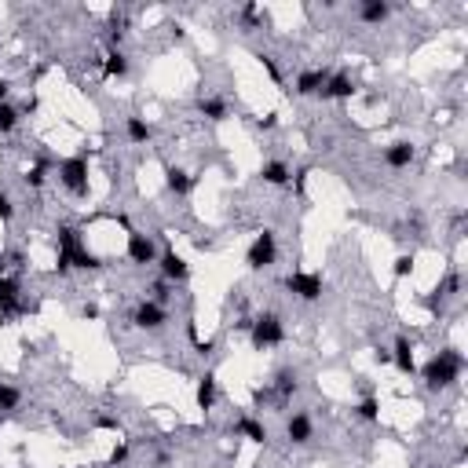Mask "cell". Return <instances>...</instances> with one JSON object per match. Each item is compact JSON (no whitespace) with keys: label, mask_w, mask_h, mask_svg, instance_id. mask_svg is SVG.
<instances>
[{"label":"cell","mask_w":468,"mask_h":468,"mask_svg":"<svg viewBox=\"0 0 468 468\" xmlns=\"http://www.w3.org/2000/svg\"><path fill=\"white\" fill-rule=\"evenodd\" d=\"M461 374H465V355H461V351H454V348H446V351L432 355V359L425 362L421 381H425V388L443 392V388H450V384H458V377H461Z\"/></svg>","instance_id":"obj_1"},{"label":"cell","mask_w":468,"mask_h":468,"mask_svg":"<svg viewBox=\"0 0 468 468\" xmlns=\"http://www.w3.org/2000/svg\"><path fill=\"white\" fill-rule=\"evenodd\" d=\"M249 336H253V348H256V351L278 348V344L285 341V322L274 315V311H264V315H256V318H253Z\"/></svg>","instance_id":"obj_2"},{"label":"cell","mask_w":468,"mask_h":468,"mask_svg":"<svg viewBox=\"0 0 468 468\" xmlns=\"http://www.w3.org/2000/svg\"><path fill=\"white\" fill-rule=\"evenodd\" d=\"M59 183L66 187L73 198H88V157L73 154L66 161H59Z\"/></svg>","instance_id":"obj_3"},{"label":"cell","mask_w":468,"mask_h":468,"mask_svg":"<svg viewBox=\"0 0 468 468\" xmlns=\"http://www.w3.org/2000/svg\"><path fill=\"white\" fill-rule=\"evenodd\" d=\"M26 311H34V304L22 300L19 282L8 278V274H0V322L8 326L11 318H19V315H26Z\"/></svg>","instance_id":"obj_4"},{"label":"cell","mask_w":468,"mask_h":468,"mask_svg":"<svg viewBox=\"0 0 468 468\" xmlns=\"http://www.w3.org/2000/svg\"><path fill=\"white\" fill-rule=\"evenodd\" d=\"M274 260H278V238H274V231H260L246 253V264L249 271H267L274 267Z\"/></svg>","instance_id":"obj_5"},{"label":"cell","mask_w":468,"mask_h":468,"mask_svg":"<svg viewBox=\"0 0 468 468\" xmlns=\"http://www.w3.org/2000/svg\"><path fill=\"white\" fill-rule=\"evenodd\" d=\"M285 289H289L293 297H300V300H308V304H311V300L322 297L326 282H322V274H318V271H293V274L285 278Z\"/></svg>","instance_id":"obj_6"},{"label":"cell","mask_w":468,"mask_h":468,"mask_svg":"<svg viewBox=\"0 0 468 468\" xmlns=\"http://www.w3.org/2000/svg\"><path fill=\"white\" fill-rule=\"evenodd\" d=\"M169 322V311L161 308V304H154V300H143L139 308L132 311V326L136 329H147V333H157L161 326Z\"/></svg>","instance_id":"obj_7"},{"label":"cell","mask_w":468,"mask_h":468,"mask_svg":"<svg viewBox=\"0 0 468 468\" xmlns=\"http://www.w3.org/2000/svg\"><path fill=\"white\" fill-rule=\"evenodd\" d=\"M128 260L132 264H157V246L150 234L128 231Z\"/></svg>","instance_id":"obj_8"},{"label":"cell","mask_w":468,"mask_h":468,"mask_svg":"<svg viewBox=\"0 0 468 468\" xmlns=\"http://www.w3.org/2000/svg\"><path fill=\"white\" fill-rule=\"evenodd\" d=\"M157 267H161V278H165V282H187L190 278V267H187V260L176 249L157 253Z\"/></svg>","instance_id":"obj_9"},{"label":"cell","mask_w":468,"mask_h":468,"mask_svg":"<svg viewBox=\"0 0 468 468\" xmlns=\"http://www.w3.org/2000/svg\"><path fill=\"white\" fill-rule=\"evenodd\" d=\"M318 95L322 99H351L355 95V77L351 73H329L326 88H322Z\"/></svg>","instance_id":"obj_10"},{"label":"cell","mask_w":468,"mask_h":468,"mask_svg":"<svg viewBox=\"0 0 468 468\" xmlns=\"http://www.w3.org/2000/svg\"><path fill=\"white\" fill-rule=\"evenodd\" d=\"M413 157H417V147L406 143V139H399V143H392V147L384 150V165L388 169H410Z\"/></svg>","instance_id":"obj_11"},{"label":"cell","mask_w":468,"mask_h":468,"mask_svg":"<svg viewBox=\"0 0 468 468\" xmlns=\"http://www.w3.org/2000/svg\"><path fill=\"white\" fill-rule=\"evenodd\" d=\"M326 80H329V70H300L297 73V95H318L322 88H326Z\"/></svg>","instance_id":"obj_12"},{"label":"cell","mask_w":468,"mask_h":468,"mask_svg":"<svg viewBox=\"0 0 468 468\" xmlns=\"http://www.w3.org/2000/svg\"><path fill=\"white\" fill-rule=\"evenodd\" d=\"M297 388H300L297 369H278L274 381H271V392H274V399H278V402H289V399L297 395Z\"/></svg>","instance_id":"obj_13"},{"label":"cell","mask_w":468,"mask_h":468,"mask_svg":"<svg viewBox=\"0 0 468 468\" xmlns=\"http://www.w3.org/2000/svg\"><path fill=\"white\" fill-rule=\"evenodd\" d=\"M194 183H198V180H194L190 172H183V169H176V165H169V169H165V187L172 190L176 198H187L190 190H194Z\"/></svg>","instance_id":"obj_14"},{"label":"cell","mask_w":468,"mask_h":468,"mask_svg":"<svg viewBox=\"0 0 468 468\" xmlns=\"http://www.w3.org/2000/svg\"><path fill=\"white\" fill-rule=\"evenodd\" d=\"M311 432H315V428H311V417H308V413H293V417L285 421V435H289V443H297V446L308 443Z\"/></svg>","instance_id":"obj_15"},{"label":"cell","mask_w":468,"mask_h":468,"mask_svg":"<svg viewBox=\"0 0 468 468\" xmlns=\"http://www.w3.org/2000/svg\"><path fill=\"white\" fill-rule=\"evenodd\" d=\"M388 15H392V4H384V0H362L359 4V19L366 26H381Z\"/></svg>","instance_id":"obj_16"},{"label":"cell","mask_w":468,"mask_h":468,"mask_svg":"<svg viewBox=\"0 0 468 468\" xmlns=\"http://www.w3.org/2000/svg\"><path fill=\"white\" fill-rule=\"evenodd\" d=\"M260 180H264V183H271V187H285L289 180H293V169H289L285 161L274 157V161H267V165L260 169Z\"/></svg>","instance_id":"obj_17"},{"label":"cell","mask_w":468,"mask_h":468,"mask_svg":"<svg viewBox=\"0 0 468 468\" xmlns=\"http://www.w3.org/2000/svg\"><path fill=\"white\" fill-rule=\"evenodd\" d=\"M392 362H395L406 377L417 369V362H413V344L406 341V336H399V341H395V348H392Z\"/></svg>","instance_id":"obj_18"},{"label":"cell","mask_w":468,"mask_h":468,"mask_svg":"<svg viewBox=\"0 0 468 468\" xmlns=\"http://www.w3.org/2000/svg\"><path fill=\"white\" fill-rule=\"evenodd\" d=\"M234 435H241V439H249V443H267V428L256 421V417H238Z\"/></svg>","instance_id":"obj_19"},{"label":"cell","mask_w":468,"mask_h":468,"mask_svg":"<svg viewBox=\"0 0 468 468\" xmlns=\"http://www.w3.org/2000/svg\"><path fill=\"white\" fill-rule=\"evenodd\" d=\"M194 399H198V410H201V413H208V410L216 406V377H213V374H205V377L198 381Z\"/></svg>","instance_id":"obj_20"},{"label":"cell","mask_w":468,"mask_h":468,"mask_svg":"<svg viewBox=\"0 0 468 468\" xmlns=\"http://www.w3.org/2000/svg\"><path fill=\"white\" fill-rule=\"evenodd\" d=\"M125 34H128V15L125 11H110V29H106V41L114 44V52H118V44L125 41Z\"/></svg>","instance_id":"obj_21"},{"label":"cell","mask_w":468,"mask_h":468,"mask_svg":"<svg viewBox=\"0 0 468 468\" xmlns=\"http://www.w3.org/2000/svg\"><path fill=\"white\" fill-rule=\"evenodd\" d=\"M125 136H128V143H147L150 139V125L139 114H128L125 118Z\"/></svg>","instance_id":"obj_22"},{"label":"cell","mask_w":468,"mask_h":468,"mask_svg":"<svg viewBox=\"0 0 468 468\" xmlns=\"http://www.w3.org/2000/svg\"><path fill=\"white\" fill-rule=\"evenodd\" d=\"M103 73H106V77H125V73H128V59H125L121 48H118V52H110V55L103 59Z\"/></svg>","instance_id":"obj_23"},{"label":"cell","mask_w":468,"mask_h":468,"mask_svg":"<svg viewBox=\"0 0 468 468\" xmlns=\"http://www.w3.org/2000/svg\"><path fill=\"white\" fill-rule=\"evenodd\" d=\"M198 110H201V118H208V121H227V114H231L223 99H201Z\"/></svg>","instance_id":"obj_24"},{"label":"cell","mask_w":468,"mask_h":468,"mask_svg":"<svg viewBox=\"0 0 468 468\" xmlns=\"http://www.w3.org/2000/svg\"><path fill=\"white\" fill-rule=\"evenodd\" d=\"M19 402H22V392L15 384L0 381V410H19Z\"/></svg>","instance_id":"obj_25"},{"label":"cell","mask_w":468,"mask_h":468,"mask_svg":"<svg viewBox=\"0 0 468 468\" xmlns=\"http://www.w3.org/2000/svg\"><path fill=\"white\" fill-rule=\"evenodd\" d=\"M73 267H80V271H95V267H103V260L95 253H88V249H73Z\"/></svg>","instance_id":"obj_26"},{"label":"cell","mask_w":468,"mask_h":468,"mask_svg":"<svg viewBox=\"0 0 468 468\" xmlns=\"http://www.w3.org/2000/svg\"><path fill=\"white\" fill-rule=\"evenodd\" d=\"M355 413H359L362 421H377V417H381V402H377L374 395H366L359 406H355Z\"/></svg>","instance_id":"obj_27"},{"label":"cell","mask_w":468,"mask_h":468,"mask_svg":"<svg viewBox=\"0 0 468 468\" xmlns=\"http://www.w3.org/2000/svg\"><path fill=\"white\" fill-rule=\"evenodd\" d=\"M15 125H19V110L11 103H0V132H15Z\"/></svg>","instance_id":"obj_28"},{"label":"cell","mask_w":468,"mask_h":468,"mask_svg":"<svg viewBox=\"0 0 468 468\" xmlns=\"http://www.w3.org/2000/svg\"><path fill=\"white\" fill-rule=\"evenodd\" d=\"M26 183L29 187H44L48 183V161H37V165L26 172Z\"/></svg>","instance_id":"obj_29"},{"label":"cell","mask_w":468,"mask_h":468,"mask_svg":"<svg viewBox=\"0 0 468 468\" xmlns=\"http://www.w3.org/2000/svg\"><path fill=\"white\" fill-rule=\"evenodd\" d=\"M256 59H260V66L267 70V77L274 80V85H282V70H278V62H274V55H267V52H260V55H256Z\"/></svg>","instance_id":"obj_30"},{"label":"cell","mask_w":468,"mask_h":468,"mask_svg":"<svg viewBox=\"0 0 468 468\" xmlns=\"http://www.w3.org/2000/svg\"><path fill=\"white\" fill-rule=\"evenodd\" d=\"M238 19H241V22H246V26L253 29V26H260V19H264V15H260V8H256V4H241Z\"/></svg>","instance_id":"obj_31"},{"label":"cell","mask_w":468,"mask_h":468,"mask_svg":"<svg viewBox=\"0 0 468 468\" xmlns=\"http://www.w3.org/2000/svg\"><path fill=\"white\" fill-rule=\"evenodd\" d=\"M392 274H395V278H406V274H413V256H406V253H402V256H395V267H392Z\"/></svg>","instance_id":"obj_32"},{"label":"cell","mask_w":468,"mask_h":468,"mask_svg":"<svg viewBox=\"0 0 468 468\" xmlns=\"http://www.w3.org/2000/svg\"><path fill=\"white\" fill-rule=\"evenodd\" d=\"M150 293H154L150 300H154V304H161V308H165V300L172 297V293H169V282H165V278H157V282L150 285Z\"/></svg>","instance_id":"obj_33"},{"label":"cell","mask_w":468,"mask_h":468,"mask_svg":"<svg viewBox=\"0 0 468 468\" xmlns=\"http://www.w3.org/2000/svg\"><path fill=\"white\" fill-rule=\"evenodd\" d=\"M128 454H132V446H128V443H118L106 465H110V468H118V465H125V461H128Z\"/></svg>","instance_id":"obj_34"},{"label":"cell","mask_w":468,"mask_h":468,"mask_svg":"<svg viewBox=\"0 0 468 468\" xmlns=\"http://www.w3.org/2000/svg\"><path fill=\"white\" fill-rule=\"evenodd\" d=\"M0 220H4V223L15 220V205H11V198L4 194V190H0Z\"/></svg>","instance_id":"obj_35"},{"label":"cell","mask_w":468,"mask_h":468,"mask_svg":"<svg viewBox=\"0 0 468 468\" xmlns=\"http://www.w3.org/2000/svg\"><path fill=\"white\" fill-rule=\"evenodd\" d=\"M289 183H293V190H297V194H304V187H308V169H297V172H293V180H289Z\"/></svg>","instance_id":"obj_36"},{"label":"cell","mask_w":468,"mask_h":468,"mask_svg":"<svg viewBox=\"0 0 468 468\" xmlns=\"http://www.w3.org/2000/svg\"><path fill=\"white\" fill-rule=\"evenodd\" d=\"M256 128H260V132H271V128H278V114H264L260 121H256Z\"/></svg>","instance_id":"obj_37"},{"label":"cell","mask_w":468,"mask_h":468,"mask_svg":"<svg viewBox=\"0 0 468 468\" xmlns=\"http://www.w3.org/2000/svg\"><path fill=\"white\" fill-rule=\"evenodd\" d=\"M8 264H15V267H26V253H11V256H8Z\"/></svg>","instance_id":"obj_38"},{"label":"cell","mask_w":468,"mask_h":468,"mask_svg":"<svg viewBox=\"0 0 468 468\" xmlns=\"http://www.w3.org/2000/svg\"><path fill=\"white\" fill-rule=\"evenodd\" d=\"M80 315H85V318H99V308H95V304H85V308H80Z\"/></svg>","instance_id":"obj_39"},{"label":"cell","mask_w":468,"mask_h":468,"mask_svg":"<svg viewBox=\"0 0 468 468\" xmlns=\"http://www.w3.org/2000/svg\"><path fill=\"white\" fill-rule=\"evenodd\" d=\"M95 425H99V428H118V421H114V417H99Z\"/></svg>","instance_id":"obj_40"},{"label":"cell","mask_w":468,"mask_h":468,"mask_svg":"<svg viewBox=\"0 0 468 468\" xmlns=\"http://www.w3.org/2000/svg\"><path fill=\"white\" fill-rule=\"evenodd\" d=\"M194 348H198V351H201V355H208V351H213V341H198V344H194Z\"/></svg>","instance_id":"obj_41"},{"label":"cell","mask_w":468,"mask_h":468,"mask_svg":"<svg viewBox=\"0 0 468 468\" xmlns=\"http://www.w3.org/2000/svg\"><path fill=\"white\" fill-rule=\"evenodd\" d=\"M0 103H8V80L0 77Z\"/></svg>","instance_id":"obj_42"},{"label":"cell","mask_w":468,"mask_h":468,"mask_svg":"<svg viewBox=\"0 0 468 468\" xmlns=\"http://www.w3.org/2000/svg\"><path fill=\"white\" fill-rule=\"evenodd\" d=\"M0 274H8V256L0 253Z\"/></svg>","instance_id":"obj_43"},{"label":"cell","mask_w":468,"mask_h":468,"mask_svg":"<svg viewBox=\"0 0 468 468\" xmlns=\"http://www.w3.org/2000/svg\"><path fill=\"white\" fill-rule=\"evenodd\" d=\"M253 468H264V465H253Z\"/></svg>","instance_id":"obj_44"}]
</instances>
